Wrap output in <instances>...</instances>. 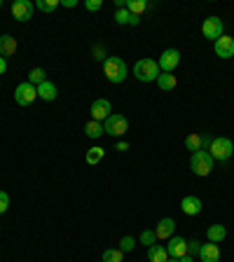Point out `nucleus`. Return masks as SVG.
I'll list each match as a JSON object with an SVG mask.
<instances>
[{"mask_svg": "<svg viewBox=\"0 0 234 262\" xmlns=\"http://www.w3.org/2000/svg\"><path fill=\"white\" fill-rule=\"evenodd\" d=\"M127 63L120 59V56H108L103 61V75H106L108 80L113 82V84H120V82L127 80Z\"/></svg>", "mask_w": 234, "mask_h": 262, "instance_id": "obj_1", "label": "nucleus"}, {"mask_svg": "<svg viewBox=\"0 0 234 262\" xmlns=\"http://www.w3.org/2000/svg\"><path fill=\"white\" fill-rule=\"evenodd\" d=\"M213 164H215V159L211 157L208 150H197L190 157V168H192L194 176H208L213 171Z\"/></svg>", "mask_w": 234, "mask_h": 262, "instance_id": "obj_2", "label": "nucleus"}, {"mask_svg": "<svg viewBox=\"0 0 234 262\" xmlns=\"http://www.w3.org/2000/svg\"><path fill=\"white\" fill-rule=\"evenodd\" d=\"M134 75H136V80H140V82H157L162 70L154 59H140V61H136Z\"/></svg>", "mask_w": 234, "mask_h": 262, "instance_id": "obj_3", "label": "nucleus"}, {"mask_svg": "<svg viewBox=\"0 0 234 262\" xmlns=\"http://www.w3.org/2000/svg\"><path fill=\"white\" fill-rule=\"evenodd\" d=\"M208 152H211V157H213L215 161H222V164H225L234 152V143L229 141V138H225V136H218V138L211 141V150H208Z\"/></svg>", "mask_w": 234, "mask_h": 262, "instance_id": "obj_4", "label": "nucleus"}, {"mask_svg": "<svg viewBox=\"0 0 234 262\" xmlns=\"http://www.w3.org/2000/svg\"><path fill=\"white\" fill-rule=\"evenodd\" d=\"M127 129H129V122H127V117L120 115V113H113L106 122H103V131H106L108 136H115V138L124 136L127 134Z\"/></svg>", "mask_w": 234, "mask_h": 262, "instance_id": "obj_5", "label": "nucleus"}, {"mask_svg": "<svg viewBox=\"0 0 234 262\" xmlns=\"http://www.w3.org/2000/svg\"><path fill=\"white\" fill-rule=\"evenodd\" d=\"M35 99H38V87L35 84H31L28 80L17 84V89H14V101L19 103V106H31Z\"/></svg>", "mask_w": 234, "mask_h": 262, "instance_id": "obj_6", "label": "nucleus"}, {"mask_svg": "<svg viewBox=\"0 0 234 262\" xmlns=\"http://www.w3.org/2000/svg\"><path fill=\"white\" fill-rule=\"evenodd\" d=\"M201 35L206 38V40H218L220 35H225V24H222V19H218V17H208V19H204V24H201Z\"/></svg>", "mask_w": 234, "mask_h": 262, "instance_id": "obj_7", "label": "nucleus"}, {"mask_svg": "<svg viewBox=\"0 0 234 262\" xmlns=\"http://www.w3.org/2000/svg\"><path fill=\"white\" fill-rule=\"evenodd\" d=\"M178 63H181V52H178V49H167V52H162L160 61H157V66H160L162 73H174Z\"/></svg>", "mask_w": 234, "mask_h": 262, "instance_id": "obj_8", "label": "nucleus"}, {"mask_svg": "<svg viewBox=\"0 0 234 262\" xmlns=\"http://www.w3.org/2000/svg\"><path fill=\"white\" fill-rule=\"evenodd\" d=\"M213 52H215V56H220V59H232L234 56V38L232 35H220V38L213 42Z\"/></svg>", "mask_w": 234, "mask_h": 262, "instance_id": "obj_9", "label": "nucleus"}, {"mask_svg": "<svg viewBox=\"0 0 234 262\" xmlns=\"http://www.w3.org/2000/svg\"><path fill=\"white\" fill-rule=\"evenodd\" d=\"M164 248H167L169 257H176V260H181L183 255H187V253H190V250H187V241L183 239V236H176V234L169 239V243L164 246Z\"/></svg>", "mask_w": 234, "mask_h": 262, "instance_id": "obj_10", "label": "nucleus"}, {"mask_svg": "<svg viewBox=\"0 0 234 262\" xmlns=\"http://www.w3.org/2000/svg\"><path fill=\"white\" fill-rule=\"evenodd\" d=\"M33 3L31 0H17L12 5V17L17 21H31L33 19Z\"/></svg>", "mask_w": 234, "mask_h": 262, "instance_id": "obj_11", "label": "nucleus"}, {"mask_svg": "<svg viewBox=\"0 0 234 262\" xmlns=\"http://www.w3.org/2000/svg\"><path fill=\"white\" fill-rule=\"evenodd\" d=\"M110 115H113V106H110L108 99H96V101L92 103V120L106 122Z\"/></svg>", "mask_w": 234, "mask_h": 262, "instance_id": "obj_12", "label": "nucleus"}, {"mask_svg": "<svg viewBox=\"0 0 234 262\" xmlns=\"http://www.w3.org/2000/svg\"><path fill=\"white\" fill-rule=\"evenodd\" d=\"M199 260L201 262H218L220 260V248L218 243H201V250H199Z\"/></svg>", "mask_w": 234, "mask_h": 262, "instance_id": "obj_13", "label": "nucleus"}, {"mask_svg": "<svg viewBox=\"0 0 234 262\" xmlns=\"http://www.w3.org/2000/svg\"><path fill=\"white\" fill-rule=\"evenodd\" d=\"M176 232V220L174 218H164V220H160V225L154 227V234H157V239H171Z\"/></svg>", "mask_w": 234, "mask_h": 262, "instance_id": "obj_14", "label": "nucleus"}, {"mask_svg": "<svg viewBox=\"0 0 234 262\" xmlns=\"http://www.w3.org/2000/svg\"><path fill=\"white\" fill-rule=\"evenodd\" d=\"M181 209H183V213L185 215H199L201 213V199L199 197H183V202H181Z\"/></svg>", "mask_w": 234, "mask_h": 262, "instance_id": "obj_15", "label": "nucleus"}, {"mask_svg": "<svg viewBox=\"0 0 234 262\" xmlns=\"http://www.w3.org/2000/svg\"><path fill=\"white\" fill-rule=\"evenodd\" d=\"M17 52V38L12 35H0V56L7 59V56H14Z\"/></svg>", "mask_w": 234, "mask_h": 262, "instance_id": "obj_16", "label": "nucleus"}, {"mask_svg": "<svg viewBox=\"0 0 234 262\" xmlns=\"http://www.w3.org/2000/svg\"><path fill=\"white\" fill-rule=\"evenodd\" d=\"M56 84L49 80H45L42 84H38V99H42V101H54L56 99Z\"/></svg>", "mask_w": 234, "mask_h": 262, "instance_id": "obj_17", "label": "nucleus"}, {"mask_svg": "<svg viewBox=\"0 0 234 262\" xmlns=\"http://www.w3.org/2000/svg\"><path fill=\"white\" fill-rule=\"evenodd\" d=\"M206 236L211 243H220V241H225L227 229H225V225H211V227L206 229Z\"/></svg>", "mask_w": 234, "mask_h": 262, "instance_id": "obj_18", "label": "nucleus"}, {"mask_svg": "<svg viewBox=\"0 0 234 262\" xmlns=\"http://www.w3.org/2000/svg\"><path fill=\"white\" fill-rule=\"evenodd\" d=\"M176 84H178V80H176L174 73H162L160 77H157V87H160L162 92H174Z\"/></svg>", "mask_w": 234, "mask_h": 262, "instance_id": "obj_19", "label": "nucleus"}, {"mask_svg": "<svg viewBox=\"0 0 234 262\" xmlns=\"http://www.w3.org/2000/svg\"><path fill=\"white\" fill-rule=\"evenodd\" d=\"M147 260H150V262H167L169 260L167 248H164V246H160V243L150 246V248H147Z\"/></svg>", "mask_w": 234, "mask_h": 262, "instance_id": "obj_20", "label": "nucleus"}, {"mask_svg": "<svg viewBox=\"0 0 234 262\" xmlns=\"http://www.w3.org/2000/svg\"><path fill=\"white\" fill-rule=\"evenodd\" d=\"M85 134H87L89 138H101V136L106 134V131H103V122L89 120L87 124H85Z\"/></svg>", "mask_w": 234, "mask_h": 262, "instance_id": "obj_21", "label": "nucleus"}, {"mask_svg": "<svg viewBox=\"0 0 234 262\" xmlns=\"http://www.w3.org/2000/svg\"><path fill=\"white\" fill-rule=\"evenodd\" d=\"M147 7H150V5H147L145 0H127V10L131 14H136V17H140V14L145 12Z\"/></svg>", "mask_w": 234, "mask_h": 262, "instance_id": "obj_22", "label": "nucleus"}, {"mask_svg": "<svg viewBox=\"0 0 234 262\" xmlns=\"http://www.w3.org/2000/svg\"><path fill=\"white\" fill-rule=\"evenodd\" d=\"M103 157H106V150L101 148V145H96V148H89L87 150V164H99L101 159H103Z\"/></svg>", "mask_w": 234, "mask_h": 262, "instance_id": "obj_23", "label": "nucleus"}, {"mask_svg": "<svg viewBox=\"0 0 234 262\" xmlns=\"http://www.w3.org/2000/svg\"><path fill=\"white\" fill-rule=\"evenodd\" d=\"M45 80H47L45 68H33V70L28 73V82H31V84H35V87H38V84H42Z\"/></svg>", "mask_w": 234, "mask_h": 262, "instance_id": "obj_24", "label": "nucleus"}, {"mask_svg": "<svg viewBox=\"0 0 234 262\" xmlns=\"http://www.w3.org/2000/svg\"><path fill=\"white\" fill-rule=\"evenodd\" d=\"M185 148L190 150V152H197V150H201V134H190L185 138Z\"/></svg>", "mask_w": 234, "mask_h": 262, "instance_id": "obj_25", "label": "nucleus"}, {"mask_svg": "<svg viewBox=\"0 0 234 262\" xmlns=\"http://www.w3.org/2000/svg\"><path fill=\"white\" fill-rule=\"evenodd\" d=\"M124 260V253L120 248H108L103 250V262H122Z\"/></svg>", "mask_w": 234, "mask_h": 262, "instance_id": "obj_26", "label": "nucleus"}, {"mask_svg": "<svg viewBox=\"0 0 234 262\" xmlns=\"http://www.w3.org/2000/svg\"><path fill=\"white\" fill-rule=\"evenodd\" d=\"M35 7L40 10V12H45V14H52L56 7H59V0H38L35 3Z\"/></svg>", "mask_w": 234, "mask_h": 262, "instance_id": "obj_27", "label": "nucleus"}, {"mask_svg": "<svg viewBox=\"0 0 234 262\" xmlns=\"http://www.w3.org/2000/svg\"><path fill=\"white\" fill-rule=\"evenodd\" d=\"M154 241H157L154 229H145V232H140V243H145L147 248H150V246H154Z\"/></svg>", "mask_w": 234, "mask_h": 262, "instance_id": "obj_28", "label": "nucleus"}, {"mask_svg": "<svg viewBox=\"0 0 234 262\" xmlns=\"http://www.w3.org/2000/svg\"><path fill=\"white\" fill-rule=\"evenodd\" d=\"M129 17H131V12H129L127 7L117 10V12H115V21H117V26H124V24H129Z\"/></svg>", "mask_w": 234, "mask_h": 262, "instance_id": "obj_29", "label": "nucleus"}, {"mask_svg": "<svg viewBox=\"0 0 234 262\" xmlns=\"http://www.w3.org/2000/svg\"><path fill=\"white\" fill-rule=\"evenodd\" d=\"M134 246H136V239H134V236H124L117 248H120L122 253H129V250H134Z\"/></svg>", "mask_w": 234, "mask_h": 262, "instance_id": "obj_30", "label": "nucleus"}, {"mask_svg": "<svg viewBox=\"0 0 234 262\" xmlns=\"http://www.w3.org/2000/svg\"><path fill=\"white\" fill-rule=\"evenodd\" d=\"M187 250H190V255H199V250H201V243L197 241V239H192V241H187Z\"/></svg>", "mask_w": 234, "mask_h": 262, "instance_id": "obj_31", "label": "nucleus"}, {"mask_svg": "<svg viewBox=\"0 0 234 262\" xmlns=\"http://www.w3.org/2000/svg\"><path fill=\"white\" fill-rule=\"evenodd\" d=\"M94 59L96 61H106L108 56H106V47H103V45H96V47H94Z\"/></svg>", "mask_w": 234, "mask_h": 262, "instance_id": "obj_32", "label": "nucleus"}, {"mask_svg": "<svg viewBox=\"0 0 234 262\" xmlns=\"http://www.w3.org/2000/svg\"><path fill=\"white\" fill-rule=\"evenodd\" d=\"M7 209H10V197H7V192L0 190V213H5Z\"/></svg>", "mask_w": 234, "mask_h": 262, "instance_id": "obj_33", "label": "nucleus"}, {"mask_svg": "<svg viewBox=\"0 0 234 262\" xmlns=\"http://www.w3.org/2000/svg\"><path fill=\"white\" fill-rule=\"evenodd\" d=\"M101 5H103V0H87V3H85V7H87L89 12H99Z\"/></svg>", "mask_w": 234, "mask_h": 262, "instance_id": "obj_34", "label": "nucleus"}, {"mask_svg": "<svg viewBox=\"0 0 234 262\" xmlns=\"http://www.w3.org/2000/svg\"><path fill=\"white\" fill-rule=\"evenodd\" d=\"M201 150H211V136L201 134Z\"/></svg>", "mask_w": 234, "mask_h": 262, "instance_id": "obj_35", "label": "nucleus"}, {"mask_svg": "<svg viewBox=\"0 0 234 262\" xmlns=\"http://www.w3.org/2000/svg\"><path fill=\"white\" fill-rule=\"evenodd\" d=\"M115 150H117V152H127V150H129V143H127V141H117Z\"/></svg>", "mask_w": 234, "mask_h": 262, "instance_id": "obj_36", "label": "nucleus"}, {"mask_svg": "<svg viewBox=\"0 0 234 262\" xmlns=\"http://www.w3.org/2000/svg\"><path fill=\"white\" fill-rule=\"evenodd\" d=\"M59 5L61 7H75L77 3H75V0H59Z\"/></svg>", "mask_w": 234, "mask_h": 262, "instance_id": "obj_37", "label": "nucleus"}, {"mask_svg": "<svg viewBox=\"0 0 234 262\" xmlns=\"http://www.w3.org/2000/svg\"><path fill=\"white\" fill-rule=\"evenodd\" d=\"M129 24H131V26H138V24H140V17L131 14V17H129Z\"/></svg>", "mask_w": 234, "mask_h": 262, "instance_id": "obj_38", "label": "nucleus"}, {"mask_svg": "<svg viewBox=\"0 0 234 262\" xmlns=\"http://www.w3.org/2000/svg\"><path fill=\"white\" fill-rule=\"evenodd\" d=\"M5 70H7V59L0 56V75H5Z\"/></svg>", "mask_w": 234, "mask_h": 262, "instance_id": "obj_39", "label": "nucleus"}, {"mask_svg": "<svg viewBox=\"0 0 234 262\" xmlns=\"http://www.w3.org/2000/svg\"><path fill=\"white\" fill-rule=\"evenodd\" d=\"M181 262H192V255H190V253H187V255H183Z\"/></svg>", "mask_w": 234, "mask_h": 262, "instance_id": "obj_40", "label": "nucleus"}, {"mask_svg": "<svg viewBox=\"0 0 234 262\" xmlns=\"http://www.w3.org/2000/svg\"><path fill=\"white\" fill-rule=\"evenodd\" d=\"M167 262H181V260H176V257H169V260Z\"/></svg>", "mask_w": 234, "mask_h": 262, "instance_id": "obj_41", "label": "nucleus"}, {"mask_svg": "<svg viewBox=\"0 0 234 262\" xmlns=\"http://www.w3.org/2000/svg\"><path fill=\"white\" fill-rule=\"evenodd\" d=\"M0 7H3V0H0Z\"/></svg>", "mask_w": 234, "mask_h": 262, "instance_id": "obj_42", "label": "nucleus"}]
</instances>
